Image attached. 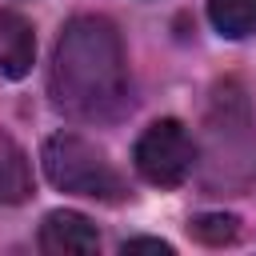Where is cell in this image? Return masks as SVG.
I'll use <instances>...</instances> for the list:
<instances>
[{
	"mask_svg": "<svg viewBox=\"0 0 256 256\" xmlns=\"http://www.w3.org/2000/svg\"><path fill=\"white\" fill-rule=\"evenodd\" d=\"M48 88L56 108L76 120H116L128 108V60L116 24L104 16L68 20L52 52Z\"/></svg>",
	"mask_w": 256,
	"mask_h": 256,
	"instance_id": "1",
	"label": "cell"
},
{
	"mask_svg": "<svg viewBox=\"0 0 256 256\" xmlns=\"http://www.w3.org/2000/svg\"><path fill=\"white\" fill-rule=\"evenodd\" d=\"M44 176L60 188V192H72V196H92V200H104V204H120L128 196L120 172L112 168V160L88 144L84 136L76 132H56L44 140Z\"/></svg>",
	"mask_w": 256,
	"mask_h": 256,
	"instance_id": "2",
	"label": "cell"
},
{
	"mask_svg": "<svg viewBox=\"0 0 256 256\" xmlns=\"http://www.w3.org/2000/svg\"><path fill=\"white\" fill-rule=\"evenodd\" d=\"M136 172L156 184V188H176L188 180L192 164H196V144L188 136V128L180 120H156L144 128V136L136 140Z\"/></svg>",
	"mask_w": 256,
	"mask_h": 256,
	"instance_id": "3",
	"label": "cell"
},
{
	"mask_svg": "<svg viewBox=\"0 0 256 256\" xmlns=\"http://www.w3.org/2000/svg\"><path fill=\"white\" fill-rule=\"evenodd\" d=\"M40 248L48 256H72V252H96L100 232L80 212H48L40 224Z\"/></svg>",
	"mask_w": 256,
	"mask_h": 256,
	"instance_id": "4",
	"label": "cell"
},
{
	"mask_svg": "<svg viewBox=\"0 0 256 256\" xmlns=\"http://www.w3.org/2000/svg\"><path fill=\"white\" fill-rule=\"evenodd\" d=\"M32 60H36V36H32V24H28L20 12L0 8V76L20 80V76L32 72Z\"/></svg>",
	"mask_w": 256,
	"mask_h": 256,
	"instance_id": "5",
	"label": "cell"
},
{
	"mask_svg": "<svg viewBox=\"0 0 256 256\" xmlns=\"http://www.w3.org/2000/svg\"><path fill=\"white\" fill-rule=\"evenodd\" d=\"M32 196V168L12 136H0V204H24Z\"/></svg>",
	"mask_w": 256,
	"mask_h": 256,
	"instance_id": "6",
	"label": "cell"
},
{
	"mask_svg": "<svg viewBox=\"0 0 256 256\" xmlns=\"http://www.w3.org/2000/svg\"><path fill=\"white\" fill-rule=\"evenodd\" d=\"M208 20L220 36L244 40L256 32V0H208Z\"/></svg>",
	"mask_w": 256,
	"mask_h": 256,
	"instance_id": "7",
	"label": "cell"
},
{
	"mask_svg": "<svg viewBox=\"0 0 256 256\" xmlns=\"http://www.w3.org/2000/svg\"><path fill=\"white\" fill-rule=\"evenodd\" d=\"M188 232H192L200 244L220 248V244H232V240H236L240 220H236L232 212H200V216H192V220H188Z\"/></svg>",
	"mask_w": 256,
	"mask_h": 256,
	"instance_id": "8",
	"label": "cell"
},
{
	"mask_svg": "<svg viewBox=\"0 0 256 256\" xmlns=\"http://www.w3.org/2000/svg\"><path fill=\"white\" fill-rule=\"evenodd\" d=\"M128 252H160V256H172V244L164 240H148V236H136V240H124V256Z\"/></svg>",
	"mask_w": 256,
	"mask_h": 256,
	"instance_id": "9",
	"label": "cell"
}]
</instances>
